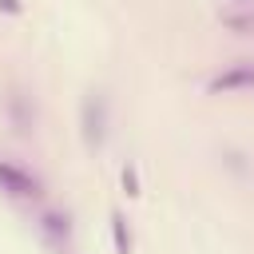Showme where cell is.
Instances as JSON below:
<instances>
[{
  "label": "cell",
  "instance_id": "obj_1",
  "mask_svg": "<svg viewBox=\"0 0 254 254\" xmlns=\"http://www.w3.org/2000/svg\"><path fill=\"white\" fill-rule=\"evenodd\" d=\"M107 123H111V115H107V95H103V91H87L83 103H79V131H83V143H87L91 151H99V147L107 143Z\"/></svg>",
  "mask_w": 254,
  "mask_h": 254
},
{
  "label": "cell",
  "instance_id": "obj_5",
  "mask_svg": "<svg viewBox=\"0 0 254 254\" xmlns=\"http://www.w3.org/2000/svg\"><path fill=\"white\" fill-rule=\"evenodd\" d=\"M222 24L238 36H254V12H222Z\"/></svg>",
  "mask_w": 254,
  "mask_h": 254
},
{
  "label": "cell",
  "instance_id": "obj_7",
  "mask_svg": "<svg viewBox=\"0 0 254 254\" xmlns=\"http://www.w3.org/2000/svg\"><path fill=\"white\" fill-rule=\"evenodd\" d=\"M123 190H127V194H131V198H135V194H139V171H135V167H131V163H127V167H123Z\"/></svg>",
  "mask_w": 254,
  "mask_h": 254
},
{
  "label": "cell",
  "instance_id": "obj_9",
  "mask_svg": "<svg viewBox=\"0 0 254 254\" xmlns=\"http://www.w3.org/2000/svg\"><path fill=\"white\" fill-rule=\"evenodd\" d=\"M234 4H242L246 12H254V0H234Z\"/></svg>",
  "mask_w": 254,
  "mask_h": 254
},
{
  "label": "cell",
  "instance_id": "obj_6",
  "mask_svg": "<svg viewBox=\"0 0 254 254\" xmlns=\"http://www.w3.org/2000/svg\"><path fill=\"white\" fill-rule=\"evenodd\" d=\"M44 230H48L52 238H67V230H71V226H67V214L48 210V214H44Z\"/></svg>",
  "mask_w": 254,
  "mask_h": 254
},
{
  "label": "cell",
  "instance_id": "obj_3",
  "mask_svg": "<svg viewBox=\"0 0 254 254\" xmlns=\"http://www.w3.org/2000/svg\"><path fill=\"white\" fill-rule=\"evenodd\" d=\"M0 190H8V194H16V198H40V179L28 175L24 167L0 159Z\"/></svg>",
  "mask_w": 254,
  "mask_h": 254
},
{
  "label": "cell",
  "instance_id": "obj_8",
  "mask_svg": "<svg viewBox=\"0 0 254 254\" xmlns=\"http://www.w3.org/2000/svg\"><path fill=\"white\" fill-rule=\"evenodd\" d=\"M0 12H8V16H20V12H24V4H20V0H0Z\"/></svg>",
  "mask_w": 254,
  "mask_h": 254
},
{
  "label": "cell",
  "instance_id": "obj_4",
  "mask_svg": "<svg viewBox=\"0 0 254 254\" xmlns=\"http://www.w3.org/2000/svg\"><path fill=\"white\" fill-rule=\"evenodd\" d=\"M111 242H115V254H131V230H127V218L119 210L111 214Z\"/></svg>",
  "mask_w": 254,
  "mask_h": 254
},
{
  "label": "cell",
  "instance_id": "obj_2",
  "mask_svg": "<svg viewBox=\"0 0 254 254\" xmlns=\"http://www.w3.org/2000/svg\"><path fill=\"white\" fill-rule=\"evenodd\" d=\"M210 95H230V91H254V60H238L230 67H222L210 83H206Z\"/></svg>",
  "mask_w": 254,
  "mask_h": 254
}]
</instances>
